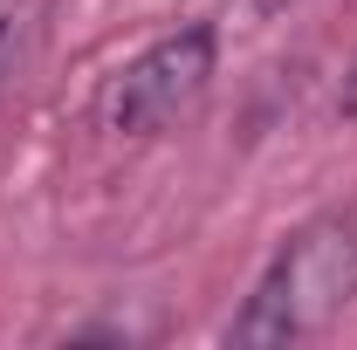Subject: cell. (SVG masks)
Here are the masks:
<instances>
[{
    "label": "cell",
    "instance_id": "1",
    "mask_svg": "<svg viewBox=\"0 0 357 350\" xmlns=\"http://www.w3.org/2000/svg\"><path fill=\"white\" fill-rule=\"evenodd\" d=\"M351 303H357V213H316L275 248L255 296L227 323V344L241 350L303 344L316 330H330Z\"/></svg>",
    "mask_w": 357,
    "mask_h": 350
},
{
    "label": "cell",
    "instance_id": "2",
    "mask_svg": "<svg viewBox=\"0 0 357 350\" xmlns=\"http://www.w3.org/2000/svg\"><path fill=\"white\" fill-rule=\"evenodd\" d=\"M220 76V28L213 21H185L172 35L131 55L110 83H103V131L117 137H165L199 110V96Z\"/></svg>",
    "mask_w": 357,
    "mask_h": 350
},
{
    "label": "cell",
    "instance_id": "3",
    "mask_svg": "<svg viewBox=\"0 0 357 350\" xmlns=\"http://www.w3.org/2000/svg\"><path fill=\"white\" fill-rule=\"evenodd\" d=\"M344 117H357V69L344 76Z\"/></svg>",
    "mask_w": 357,
    "mask_h": 350
},
{
    "label": "cell",
    "instance_id": "4",
    "mask_svg": "<svg viewBox=\"0 0 357 350\" xmlns=\"http://www.w3.org/2000/svg\"><path fill=\"white\" fill-rule=\"evenodd\" d=\"M0 62H7V21H0Z\"/></svg>",
    "mask_w": 357,
    "mask_h": 350
}]
</instances>
